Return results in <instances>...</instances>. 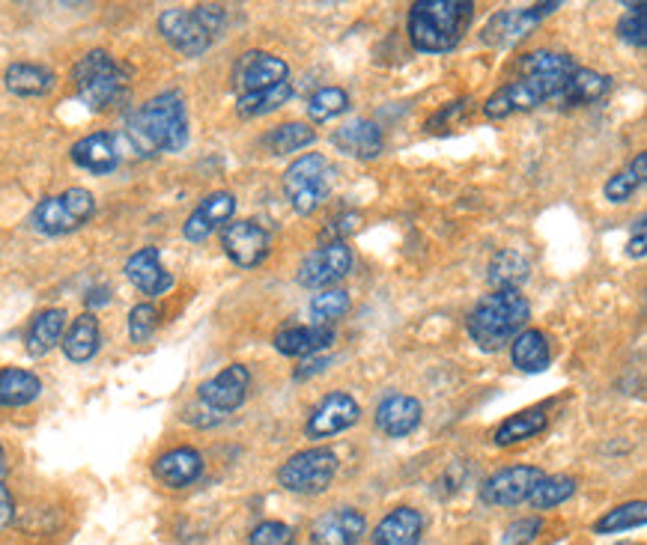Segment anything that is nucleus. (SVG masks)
I'll return each instance as SVG.
<instances>
[{
	"label": "nucleus",
	"instance_id": "f257e3e1",
	"mask_svg": "<svg viewBox=\"0 0 647 545\" xmlns=\"http://www.w3.org/2000/svg\"><path fill=\"white\" fill-rule=\"evenodd\" d=\"M125 146L141 158L179 153L189 144V111L179 89H165L125 120Z\"/></svg>",
	"mask_w": 647,
	"mask_h": 545
},
{
	"label": "nucleus",
	"instance_id": "f03ea898",
	"mask_svg": "<svg viewBox=\"0 0 647 545\" xmlns=\"http://www.w3.org/2000/svg\"><path fill=\"white\" fill-rule=\"evenodd\" d=\"M475 19L469 0H421L409 10V39L424 55L454 51Z\"/></svg>",
	"mask_w": 647,
	"mask_h": 545
},
{
	"label": "nucleus",
	"instance_id": "7ed1b4c3",
	"mask_svg": "<svg viewBox=\"0 0 647 545\" xmlns=\"http://www.w3.org/2000/svg\"><path fill=\"white\" fill-rule=\"evenodd\" d=\"M531 319V304L519 290H495L478 301L469 316V337L483 352H499Z\"/></svg>",
	"mask_w": 647,
	"mask_h": 545
},
{
	"label": "nucleus",
	"instance_id": "20e7f679",
	"mask_svg": "<svg viewBox=\"0 0 647 545\" xmlns=\"http://www.w3.org/2000/svg\"><path fill=\"white\" fill-rule=\"evenodd\" d=\"M132 78V69L120 63L111 51L105 48H93L81 57L75 69H72V81H75V93L79 99L87 105L93 113L108 111L111 105L125 96Z\"/></svg>",
	"mask_w": 647,
	"mask_h": 545
},
{
	"label": "nucleus",
	"instance_id": "39448f33",
	"mask_svg": "<svg viewBox=\"0 0 647 545\" xmlns=\"http://www.w3.org/2000/svg\"><path fill=\"white\" fill-rule=\"evenodd\" d=\"M227 27V10L218 3H201L194 10H165L158 15V34L165 43L185 57H201Z\"/></svg>",
	"mask_w": 647,
	"mask_h": 545
},
{
	"label": "nucleus",
	"instance_id": "423d86ee",
	"mask_svg": "<svg viewBox=\"0 0 647 545\" xmlns=\"http://www.w3.org/2000/svg\"><path fill=\"white\" fill-rule=\"evenodd\" d=\"M96 211V197L87 189H69L45 197L31 211V227L43 235H69L81 230Z\"/></svg>",
	"mask_w": 647,
	"mask_h": 545
},
{
	"label": "nucleus",
	"instance_id": "0eeeda50",
	"mask_svg": "<svg viewBox=\"0 0 647 545\" xmlns=\"http://www.w3.org/2000/svg\"><path fill=\"white\" fill-rule=\"evenodd\" d=\"M284 194L290 206L302 218L313 215L328 197V161L320 153L296 158L290 168L284 170Z\"/></svg>",
	"mask_w": 647,
	"mask_h": 545
},
{
	"label": "nucleus",
	"instance_id": "6e6552de",
	"mask_svg": "<svg viewBox=\"0 0 647 545\" xmlns=\"http://www.w3.org/2000/svg\"><path fill=\"white\" fill-rule=\"evenodd\" d=\"M337 474V457L328 447H311L290 457L278 471V483L292 495H320L332 486Z\"/></svg>",
	"mask_w": 647,
	"mask_h": 545
},
{
	"label": "nucleus",
	"instance_id": "1a4fd4ad",
	"mask_svg": "<svg viewBox=\"0 0 647 545\" xmlns=\"http://www.w3.org/2000/svg\"><path fill=\"white\" fill-rule=\"evenodd\" d=\"M559 96V87H552L547 81L537 78H519L504 84L492 93L487 105H483V113L490 120H504V117H514V113H528L547 105Z\"/></svg>",
	"mask_w": 647,
	"mask_h": 545
},
{
	"label": "nucleus",
	"instance_id": "9d476101",
	"mask_svg": "<svg viewBox=\"0 0 647 545\" xmlns=\"http://www.w3.org/2000/svg\"><path fill=\"white\" fill-rule=\"evenodd\" d=\"M248 388H251V370L245 364H230L218 376L203 382L197 388V402L206 412H213L218 421H224L227 414L236 412L245 402Z\"/></svg>",
	"mask_w": 647,
	"mask_h": 545
},
{
	"label": "nucleus",
	"instance_id": "9b49d317",
	"mask_svg": "<svg viewBox=\"0 0 647 545\" xmlns=\"http://www.w3.org/2000/svg\"><path fill=\"white\" fill-rule=\"evenodd\" d=\"M547 477L537 465H514L502 468L499 474H492L483 486H480V501L507 510L531 498V492L537 489V483Z\"/></svg>",
	"mask_w": 647,
	"mask_h": 545
},
{
	"label": "nucleus",
	"instance_id": "f8f14e48",
	"mask_svg": "<svg viewBox=\"0 0 647 545\" xmlns=\"http://www.w3.org/2000/svg\"><path fill=\"white\" fill-rule=\"evenodd\" d=\"M352 268V247L346 242H332V245L316 247L313 254L302 259V266L296 271V280L304 290H325L337 280H344Z\"/></svg>",
	"mask_w": 647,
	"mask_h": 545
},
{
	"label": "nucleus",
	"instance_id": "ddd939ff",
	"mask_svg": "<svg viewBox=\"0 0 647 545\" xmlns=\"http://www.w3.org/2000/svg\"><path fill=\"white\" fill-rule=\"evenodd\" d=\"M358 417H361V409H358L356 397L346 390H332L313 405V412L308 414V423H304V433L308 438H332V435L356 426Z\"/></svg>",
	"mask_w": 647,
	"mask_h": 545
},
{
	"label": "nucleus",
	"instance_id": "4468645a",
	"mask_svg": "<svg viewBox=\"0 0 647 545\" xmlns=\"http://www.w3.org/2000/svg\"><path fill=\"white\" fill-rule=\"evenodd\" d=\"M123 146L125 141L113 132H93L87 137H81L79 144L69 149L72 165L81 170H87L93 177H108L120 168L123 161Z\"/></svg>",
	"mask_w": 647,
	"mask_h": 545
},
{
	"label": "nucleus",
	"instance_id": "2eb2a0df",
	"mask_svg": "<svg viewBox=\"0 0 647 545\" xmlns=\"http://www.w3.org/2000/svg\"><path fill=\"white\" fill-rule=\"evenodd\" d=\"M290 78V66L284 57L268 55V51H248L236 60L233 66V87L239 96L257 93V89L275 87Z\"/></svg>",
	"mask_w": 647,
	"mask_h": 545
},
{
	"label": "nucleus",
	"instance_id": "dca6fc26",
	"mask_svg": "<svg viewBox=\"0 0 647 545\" xmlns=\"http://www.w3.org/2000/svg\"><path fill=\"white\" fill-rule=\"evenodd\" d=\"M555 10H561V3H540V7H528V10L495 12L483 27V43L495 45V48H511V45L531 34L543 15Z\"/></svg>",
	"mask_w": 647,
	"mask_h": 545
},
{
	"label": "nucleus",
	"instance_id": "f3484780",
	"mask_svg": "<svg viewBox=\"0 0 647 545\" xmlns=\"http://www.w3.org/2000/svg\"><path fill=\"white\" fill-rule=\"evenodd\" d=\"M221 247L239 268H254L268 256L272 235L254 221H233L224 227Z\"/></svg>",
	"mask_w": 647,
	"mask_h": 545
},
{
	"label": "nucleus",
	"instance_id": "a211bd4d",
	"mask_svg": "<svg viewBox=\"0 0 647 545\" xmlns=\"http://www.w3.org/2000/svg\"><path fill=\"white\" fill-rule=\"evenodd\" d=\"M368 534V522L356 507H332L311 524L313 545H358Z\"/></svg>",
	"mask_w": 647,
	"mask_h": 545
},
{
	"label": "nucleus",
	"instance_id": "6ab92c4d",
	"mask_svg": "<svg viewBox=\"0 0 647 545\" xmlns=\"http://www.w3.org/2000/svg\"><path fill=\"white\" fill-rule=\"evenodd\" d=\"M233 194H230V191H215L209 197H203L201 206L191 211L189 221L182 223V235H185L189 242H206L218 227H224V223L233 218Z\"/></svg>",
	"mask_w": 647,
	"mask_h": 545
},
{
	"label": "nucleus",
	"instance_id": "aec40b11",
	"mask_svg": "<svg viewBox=\"0 0 647 545\" xmlns=\"http://www.w3.org/2000/svg\"><path fill=\"white\" fill-rule=\"evenodd\" d=\"M203 474V457L194 447H173L153 462V477L168 489H185Z\"/></svg>",
	"mask_w": 647,
	"mask_h": 545
},
{
	"label": "nucleus",
	"instance_id": "412c9836",
	"mask_svg": "<svg viewBox=\"0 0 647 545\" xmlns=\"http://www.w3.org/2000/svg\"><path fill=\"white\" fill-rule=\"evenodd\" d=\"M125 278L132 280L134 290L144 295H165L173 287V275L161 266L158 247H141L137 254L125 259Z\"/></svg>",
	"mask_w": 647,
	"mask_h": 545
},
{
	"label": "nucleus",
	"instance_id": "4be33fe9",
	"mask_svg": "<svg viewBox=\"0 0 647 545\" xmlns=\"http://www.w3.org/2000/svg\"><path fill=\"white\" fill-rule=\"evenodd\" d=\"M421 417H424L421 402L406 393H391L376 405V426L388 438H403V435L415 433L421 426Z\"/></svg>",
	"mask_w": 647,
	"mask_h": 545
},
{
	"label": "nucleus",
	"instance_id": "5701e85b",
	"mask_svg": "<svg viewBox=\"0 0 647 545\" xmlns=\"http://www.w3.org/2000/svg\"><path fill=\"white\" fill-rule=\"evenodd\" d=\"M576 69L579 66L573 63V57L561 55V51H547V48L519 57V63H516L519 78L547 81L552 87H559V93L564 89V84H567L570 75H573Z\"/></svg>",
	"mask_w": 647,
	"mask_h": 545
},
{
	"label": "nucleus",
	"instance_id": "b1692460",
	"mask_svg": "<svg viewBox=\"0 0 647 545\" xmlns=\"http://www.w3.org/2000/svg\"><path fill=\"white\" fill-rule=\"evenodd\" d=\"M332 144L349 158H358V161H370L382 153V132L380 125L370 123V120H349L346 125H340L335 134H332Z\"/></svg>",
	"mask_w": 647,
	"mask_h": 545
},
{
	"label": "nucleus",
	"instance_id": "393cba45",
	"mask_svg": "<svg viewBox=\"0 0 647 545\" xmlns=\"http://www.w3.org/2000/svg\"><path fill=\"white\" fill-rule=\"evenodd\" d=\"M335 343V328L328 325H292L275 335V349L287 358H308Z\"/></svg>",
	"mask_w": 647,
	"mask_h": 545
},
{
	"label": "nucleus",
	"instance_id": "a878e982",
	"mask_svg": "<svg viewBox=\"0 0 647 545\" xmlns=\"http://www.w3.org/2000/svg\"><path fill=\"white\" fill-rule=\"evenodd\" d=\"M424 531L421 512L412 507H397L373 528V545H418Z\"/></svg>",
	"mask_w": 647,
	"mask_h": 545
},
{
	"label": "nucleus",
	"instance_id": "bb28decb",
	"mask_svg": "<svg viewBox=\"0 0 647 545\" xmlns=\"http://www.w3.org/2000/svg\"><path fill=\"white\" fill-rule=\"evenodd\" d=\"M63 346V355L72 364H87L96 358V352L101 349V328L99 319L93 313H81L72 319V325H67V335L60 340Z\"/></svg>",
	"mask_w": 647,
	"mask_h": 545
},
{
	"label": "nucleus",
	"instance_id": "cd10ccee",
	"mask_svg": "<svg viewBox=\"0 0 647 545\" xmlns=\"http://www.w3.org/2000/svg\"><path fill=\"white\" fill-rule=\"evenodd\" d=\"M67 311L63 307H48V311L36 313L34 323L27 328L24 337V349L31 358H45L51 349L60 346L63 335H67Z\"/></svg>",
	"mask_w": 647,
	"mask_h": 545
},
{
	"label": "nucleus",
	"instance_id": "c85d7f7f",
	"mask_svg": "<svg viewBox=\"0 0 647 545\" xmlns=\"http://www.w3.org/2000/svg\"><path fill=\"white\" fill-rule=\"evenodd\" d=\"M3 84L10 89L12 96H22V99H39L48 96L57 84V75L43 63H12L3 75Z\"/></svg>",
	"mask_w": 647,
	"mask_h": 545
},
{
	"label": "nucleus",
	"instance_id": "c756f323",
	"mask_svg": "<svg viewBox=\"0 0 647 545\" xmlns=\"http://www.w3.org/2000/svg\"><path fill=\"white\" fill-rule=\"evenodd\" d=\"M609 87H612V78H606V75L594 72V69H576L567 84H564V89L552 101L559 108H579V105H591V101L603 99Z\"/></svg>",
	"mask_w": 647,
	"mask_h": 545
},
{
	"label": "nucleus",
	"instance_id": "7c9ffc66",
	"mask_svg": "<svg viewBox=\"0 0 647 545\" xmlns=\"http://www.w3.org/2000/svg\"><path fill=\"white\" fill-rule=\"evenodd\" d=\"M511 361L523 373H543L552 361L549 337L537 328H525L511 340Z\"/></svg>",
	"mask_w": 647,
	"mask_h": 545
},
{
	"label": "nucleus",
	"instance_id": "2f4dec72",
	"mask_svg": "<svg viewBox=\"0 0 647 545\" xmlns=\"http://www.w3.org/2000/svg\"><path fill=\"white\" fill-rule=\"evenodd\" d=\"M43 382L31 370H0V409H22L39 400Z\"/></svg>",
	"mask_w": 647,
	"mask_h": 545
},
{
	"label": "nucleus",
	"instance_id": "473e14b6",
	"mask_svg": "<svg viewBox=\"0 0 647 545\" xmlns=\"http://www.w3.org/2000/svg\"><path fill=\"white\" fill-rule=\"evenodd\" d=\"M528 275H531V263L514 247L495 251L490 259V271H487V278L495 290H519L528 280Z\"/></svg>",
	"mask_w": 647,
	"mask_h": 545
},
{
	"label": "nucleus",
	"instance_id": "72a5a7b5",
	"mask_svg": "<svg viewBox=\"0 0 647 545\" xmlns=\"http://www.w3.org/2000/svg\"><path fill=\"white\" fill-rule=\"evenodd\" d=\"M547 412L543 409H525V412L514 414V417H507V421L495 429L492 435V441L499 447H511V445H523L528 438H535L547 429Z\"/></svg>",
	"mask_w": 647,
	"mask_h": 545
},
{
	"label": "nucleus",
	"instance_id": "f704fd0d",
	"mask_svg": "<svg viewBox=\"0 0 647 545\" xmlns=\"http://www.w3.org/2000/svg\"><path fill=\"white\" fill-rule=\"evenodd\" d=\"M292 96V84L290 81H284V84H275V87L257 89V93H245V96H239L236 99V111L239 117H266V113L278 111L280 105H287Z\"/></svg>",
	"mask_w": 647,
	"mask_h": 545
},
{
	"label": "nucleus",
	"instance_id": "c9c22d12",
	"mask_svg": "<svg viewBox=\"0 0 647 545\" xmlns=\"http://www.w3.org/2000/svg\"><path fill=\"white\" fill-rule=\"evenodd\" d=\"M647 179V156L645 153H638L636 161L630 165V168H624L621 173H614L609 182H606V201L614 203V206H621V203L633 201V194L638 191V185Z\"/></svg>",
	"mask_w": 647,
	"mask_h": 545
},
{
	"label": "nucleus",
	"instance_id": "e433bc0d",
	"mask_svg": "<svg viewBox=\"0 0 647 545\" xmlns=\"http://www.w3.org/2000/svg\"><path fill=\"white\" fill-rule=\"evenodd\" d=\"M313 141H316V132L308 123H284L268 134L266 146L272 156H292V153H302Z\"/></svg>",
	"mask_w": 647,
	"mask_h": 545
},
{
	"label": "nucleus",
	"instance_id": "4c0bfd02",
	"mask_svg": "<svg viewBox=\"0 0 647 545\" xmlns=\"http://www.w3.org/2000/svg\"><path fill=\"white\" fill-rule=\"evenodd\" d=\"M576 477H570V474H555V477H543L537 483V489L531 492V507L535 510H555L564 501H570L573 495H576Z\"/></svg>",
	"mask_w": 647,
	"mask_h": 545
},
{
	"label": "nucleus",
	"instance_id": "58836bf2",
	"mask_svg": "<svg viewBox=\"0 0 647 545\" xmlns=\"http://www.w3.org/2000/svg\"><path fill=\"white\" fill-rule=\"evenodd\" d=\"M647 522V504L645 501H633V504H621L594 522V534H621V531H633V528H642Z\"/></svg>",
	"mask_w": 647,
	"mask_h": 545
},
{
	"label": "nucleus",
	"instance_id": "ea45409f",
	"mask_svg": "<svg viewBox=\"0 0 647 545\" xmlns=\"http://www.w3.org/2000/svg\"><path fill=\"white\" fill-rule=\"evenodd\" d=\"M349 292L346 290H320V295H313L311 299V319L313 325H328L332 328V323H337L340 316H346L349 313Z\"/></svg>",
	"mask_w": 647,
	"mask_h": 545
},
{
	"label": "nucleus",
	"instance_id": "a19ab883",
	"mask_svg": "<svg viewBox=\"0 0 647 545\" xmlns=\"http://www.w3.org/2000/svg\"><path fill=\"white\" fill-rule=\"evenodd\" d=\"M349 108V96H346V89L340 87H323L316 89L308 101V117H311L313 123H328V120H335L340 113H346Z\"/></svg>",
	"mask_w": 647,
	"mask_h": 545
},
{
	"label": "nucleus",
	"instance_id": "79ce46f5",
	"mask_svg": "<svg viewBox=\"0 0 647 545\" xmlns=\"http://www.w3.org/2000/svg\"><path fill=\"white\" fill-rule=\"evenodd\" d=\"M158 307L156 304H134L132 313H129V337H132V343H146L149 337L156 335L158 328Z\"/></svg>",
	"mask_w": 647,
	"mask_h": 545
},
{
	"label": "nucleus",
	"instance_id": "37998d69",
	"mask_svg": "<svg viewBox=\"0 0 647 545\" xmlns=\"http://www.w3.org/2000/svg\"><path fill=\"white\" fill-rule=\"evenodd\" d=\"M248 545H296V531L284 522H260L248 536Z\"/></svg>",
	"mask_w": 647,
	"mask_h": 545
},
{
	"label": "nucleus",
	"instance_id": "c03bdc74",
	"mask_svg": "<svg viewBox=\"0 0 647 545\" xmlns=\"http://www.w3.org/2000/svg\"><path fill=\"white\" fill-rule=\"evenodd\" d=\"M618 36H621L624 43L636 45V48H645L647 45L645 3H636V7H633V12L621 19V24H618Z\"/></svg>",
	"mask_w": 647,
	"mask_h": 545
},
{
	"label": "nucleus",
	"instance_id": "a18cd8bd",
	"mask_svg": "<svg viewBox=\"0 0 647 545\" xmlns=\"http://www.w3.org/2000/svg\"><path fill=\"white\" fill-rule=\"evenodd\" d=\"M543 531V519L540 516H528V519H519L514 522L507 531H504L502 545H531Z\"/></svg>",
	"mask_w": 647,
	"mask_h": 545
},
{
	"label": "nucleus",
	"instance_id": "49530a36",
	"mask_svg": "<svg viewBox=\"0 0 647 545\" xmlns=\"http://www.w3.org/2000/svg\"><path fill=\"white\" fill-rule=\"evenodd\" d=\"M358 215H340V218H335V221L325 227L323 233H320V242L323 245H332V242H346V235L352 233L358 227Z\"/></svg>",
	"mask_w": 647,
	"mask_h": 545
},
{
	"label": "nucleus",
	"instance_id": "de8ad7c7",
	"mask_svg": "<svg viewBox=\"0 0 647 545\" xmlns=\"http://www.w3.org/2000/svg\"><path fill=\"white\" fill-rule=\"evenodd\" d=\"M647 227H645V218H638L636 221V235L630 239V245H626V254L636 256V259H645L647 254Z\"/></svg>",
	"mask_w": 647,
	"mask_h": 545
},
{
	"label": "nucleus",
	"instance_id": "09e8293b",
	"mask_svg": "<svg viewBox=\"0 0 647 545\" xmlns=\"http://www.w3.org/2000/svg\"><path fill=\"white\" fill-rule=\"evenodd\" d=\"M12 519H15V501H12V492L0 480V531L10 528Z\"/></svg>",
	"mask_w": 647,
	"mask_h": 545
},
{
	"label": "nucleus",
	"instance_id": "8fccbe9b",
	"mask_svg": "<svg viewBox=\"0 0 647 545\" xmlns=\"http://www.w3.org/2000/svg\"><path fill=\"white\" fill-rule=\"evenodd\" d=\"M108 301H111V290L108 287H96V290L87 292V307H101Z\"/></svg>",
	"mask_w": 647,
	"mask_h": 545
},
{
	"label": "nucleus",
	"instance_id": "3c124183",
	"mask_svg": "<svg viewBox=\"0 0 647 545\" xmlns=\"http://www.w3.org/2000/svg\"><path fill=\"white\" fill-rule=\"evenodd\" d=\"M325 364L328 361H313V364H308V370H296V378H308L311 373H320V370H325Z\"/></svg>",
	"mask_w": 647,
	"mask_h": 545
},
{
	"label": "nucleus",
	"instance_id": "603ef678",
	"mask_svg": "<svg viewBox=\"0 0 647 545\" xmlns=\"http://www.w3.org/2000/svg\"><path fill=\"white\" fill-rule=\"evenodd\" d=\"M7 477V453H3V447H0V480Z\"/></svg>",
	"mask_w": 647,
	"mask_h": 545
},
{
	"label": "nucleus",
	"instance_id": "864d4df0",
	"mask_svg": "<svg viewBox=\"0 0 647 545\" xmlns=\"http://www.w3.org/2000/svg\"><path fill=\"white\" fill-rule=\"evenodd\" d=\"M618 545H633V543H618Z\"/></svg>",
	"mask_w": 647,
	"mask_h": 545
}]
</instances>
